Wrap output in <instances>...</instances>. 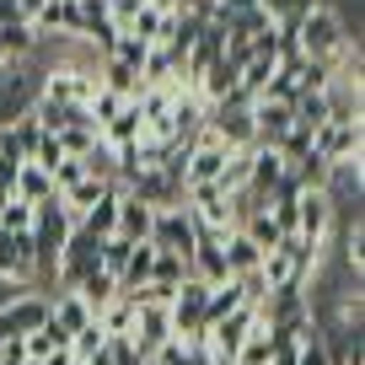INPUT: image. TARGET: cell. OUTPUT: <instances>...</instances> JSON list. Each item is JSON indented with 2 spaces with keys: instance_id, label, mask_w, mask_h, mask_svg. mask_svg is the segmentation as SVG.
Returning <instances> with one entry per match:
<instances>
[{
  "instance_id": "4fadbf2b",
  "label": "cell",
  "mask_w": 365,
  "mask_h": 365,
  "mask_svg": "<svg viewBox=\"0 0 365 365\" xmlns=\"http://www.w3.org/2000/svg\"><path fill=\"white\" fill-rule=\"evenodd\" d=\"M16 199L38 210V205H48V199H59V188H54V178H48L38 161H22V167H16Z\"/></svg>"
},
{
  "instance_id": "d590c367",
  "label": "cell",
  "mask_w": 365,
  "mask_h": 365,
  "mask_svg": "<svg viewBox=\"0 0 365 365\" xmlns=\"http://www.w3.org/2000/svg\"><path fill=\"white\" fill-rule=\"evenodd\" d=\"M150 6H156V11H167V16H172V11H178V6H182V0H150Z\"/></svg>"
},
{
  "instance_id": "603a6c76",
  "label": "cell",
  "mask_w": 365,
  "mask_h": 365,
  "mask_svg": "<svg viewBox=\"0 0 365 365\" xmlns=\"http://www.w3.org/2000/svg\"><path fill=\"white\" fill-rule=\"evenodd\" d=\"M135 312H140L135 301H124V296H118V301H113V307H108L97 322H103V333H108V339H129V333H135Z\"/></svg>"
},
{
  "instance_id": "7c38bea8",
  "label": "cell",
  "mask_w": 365,
  "mask_h": 365,
  "mask_svg": "<svg viewBox=\"0 0 365 365\" xmlns=\"http://www.w3.org/2000/svg\"><path fill=\"white\" fill-rule=\"evenodd\" d=\"M150 220H156V210H150V205H140L135 194H118V226H113V237L150 242Z\"/></svg>"
},
{
  "instance_id": "cb8c5ba5",
  "label": "cell",
  "mask_w": 365,
  "mask_h": 365,
  "mask_svg": "<svg viewBox=\"0 0 365 365\" xmlns=\"http://www.w3.org/2000/svg\"><path fill=\"white\" fill-rule=\"evenodd\" d=\"M6 129H11V140H16V156H22V161H33L38 140H43V124H38V118H33V108H27L22 118H11V124H6Z\"/></svg>"
},
{
  "instance_id": "5b68a950",
  "label": "cell",
  "mask_w": 365,
  "mask_h": 365,
  "mask_svg": "<svg viewBox=\"0 0 365 365\" xmlns=\"http://www.w3.org/2000/svg\"><path fill=\"white\" fill-rule=\"evenodd\" d=\"M296 237L307 242V247H328V237H333V199L322 194V188H307V194L296 199Z\"/></svg>"
},
{
  "instance_id": "277c9868",
  "label": "cell",
  "mask_w": 365,
  "mask_h": 365,
  "mask_svg": "<svg viewBox=\"0 0 365 365\" xmlns=\"http://www.w3.org/2000/svg\"><path fill=\"white\" fill-rule=\"evenodd\" d=\"M194 242H199V231H194V215H188L182 205L156 210V220H150V247H156V252H172V258H194Z\"/></svg>"
},
{
  "instance_id": "1f68e13d",
  "label": "cell",
  "mask_w": 365,
  "mask_h": 365,
  "mask_svg": "<svg viewBox=\"0 0 365 365\" xmlns=\"http://www.w3.org/2000/svg\"><path fill=\"white\" fill-rule=\"evenodd\" d=\"M97 145V129H65V135H59V150H65V156H86V150Z\"/></svg>"
},
{
  "instance_id": "7a4b0ae2",
  "label": "cell",
  "mask_w": 365,
  "mask_h": 365,
  "mask_svg": "<svg viewBox=\"0 0 365 365\" xmlns=\"http://www.w3.org/2000/svg\"><path fill=\"white\" fill-rule=\"evenodd\" d=\"M312 150H317L328 167H360V150H365V118H328V124L312 135Z\"/></svg>"
},
{
  "instance_id": "e0dca14e",
  "label": "cell",
  "mask_w": 365,
  "mask_h": 365,
  "mask_svg": "<svg viewBox=\"0 0 365 365\" xmlns=\"http://www.w3.org/2000/svg\"><path fill=\"white\" fill-rule=\"evenodd\" d=\"M113 226H118V182H113V188H108V194L86 210V220H81V231H86V237H97V242L113 237Z\"/></svg>"
},
{
  "instance_id": "ffe728a7",
  "label": "cell",
  "mask_w": 365,
  "mask_h": 365,
  "mask_svg": "<svg viewBox=\"0 0 365 365\" xmlns=\"http://www.w3.org/2000/svg\"><path fill=\"white\" fill-rule=\"evenodd\" d=\"M140 86H178V59L167 54V48H150L145 65H140Z\"/></svg>"
},
{
  "instance_id": "f1b7e54d",
  "label": "cell",
  "mask_w": 365,
  "mask_h": 365,
  "mask_svg": "<svg viewBox=\"0 0 365 365\" xmlns=\"http://www.w3.org/2000/svg\"><path fill=\"white\" fill-rule=\"evenodd\" d=\"M145 54H150V43H140V38H129V33H118V43L108 48V59H118V65H129V70L145 65Z\"/></svg>"
},
{
  "instance_id": "8992f818",
  "label": "cell",
  "mask_w": 365,
  "mask_h": 365,
  "mask_svg": "<svg viewBox=\"0 0 365 365\" xmlns=\"http://www.w3.org/2000/svg\"><path fill=\"white\" fill-rule=\"evenodd\" d=\"M108 242V237H103ZM97 237H86L81 226H70V237H65V252H59V269H54V279H59V290H76V279H86L91 269H97V247H103Z\"/></svg>"
},
{
  "instance_id": "836d02e7",
  "label": "cell",
  "mask_w": 365,
  "mask_h": 365,
  "mask_svg": "<svg viewBox=\"0 0 365 365\" xmlns=\"http://www.w3.org/2000/svg\"><path fill=\"white\" fill-rule=\"evenodd\" d=\"M33 161H38V167H43V172H54L59 161H65V150H59V135H43V140H38Z\"/></svg>"
},
{
  "instance_id": "4316f807",
  "label": "cell",
  "mask_w": 365,
  "mask_h": 365,
  "mask_svg": "<svg viewBox=\"0 0 365 365\" xmlns=\"http://www.w3.org/2000/svg\"><path fill=\"white\" fill-rule=\"evenodd\" d=\"M33 220H38V210L22 205V199H11V205L0 210V231H16V237H27V231H33Z\"/></svg>"
},
{
  "instance_id": "e575fe53",
  "label": "cell",
  "mask_w": 365,
  "mask_h": 365,
  "mask_svg": "<svg viewBox=\"0 0 365 365\" xmlns=\"http://www.w3.org/2000/svg\"><path fill=\"white\" fill-rule=\"evenodd\" d=\"M43 365H76V354H70V349H54V354H48Z\"/></svg>"
},
{
  "instance_id": "30bf717a",
  "label": "cell",
  "mask_w": 365,
  "mask_h": 365,
  "mask_svg": "<svg viewBox=\"0 0 365 365\" xmlns=\"http://www.w3.org/2000/svg\"><path fill=\"white\" fill-rule=\"evenodd\" d=\"M0 279L6 285H27V279H38V263H33V231L27 237H16V231H0Z\"/></svg>"
},
{
  "instance_id": "ac0fdd59",
  "label": "cell",
  "mask_w": 365,
  "mask_h": 365,
  "mask_svg": "<svg viewBox=\"0 0 365 365\" xmlns=\"http://www.w3.org/2000/svg\"><path fill=\"white\" fill-rule=\"evenodd\" d=\"M97 81H103V91H113V97H124V103L140 97V70L118 65V59H103V65H97Z\"/></svg>"
},
{
  "instance_id": "4dcf8cb0",
  "label": "cell",
  "mask_w": 365,
  "mask_h": 365,
  "mask_svg": "<svg viewBox=\"0 0 365 365\" xmlns=\"http://www.w3.org/2000/svg\"><path fill=\"white\" fill-rule=\"evenodd\" d=\"M48 178H54V188H59V194H70V188H76V182H86V161L65 156V161H59L54 172H48Z\"/></svg>"
},
{
  "instance_id": "d6986e66",
  "label": "cell",
  "mask_w": 365,
  "mask_h": 365,
  "mask_svg": "<svg viewBox=\"0 0 365 365\" xmlns=\"http://www.w3.org/2000/svg\"><path fill=\"white\" fill-rule=\"evenodd\" d=\"M0 48H6V65H11V59H33L43 43L27 22H0Z\"/></svg>"
},
{
  "instance_id": "9c48e42d",
  "label": "cell",
  "mask_w": 365,
  "mask_h": 365,
  "mask_svg": "<svg viewBox=\"0 0 365 365\" xmlns=\"http://www.w3.org/2000/svg\"><path fill=\"white\" fill-rule=\"evenodd\" d=\"M226 156H231V150L220 145L215 135H199L194 145H188V161H182V188H199V182H220V172H226Z\"/></svg>"
},
{
  "instance_id": "6da1fadb",
  "label": "cell",
  "mask_w": 365,
  "mask_h": 365,
  "mask_svg": "<svg viewBox=\"0 0 365 365\" xmlns=\"http://www.w3.org/2000/svg\"><path fill=\"white\" fill-rule=\"evenodd\" d=\"M296 38H301V59H322V65H344V54L360 48V38L344 27V16L333 11L328 0H317V6L301 16Z\"/></svg>"
},
{
  "instance_id": "83f0119b",
  "label": "cell",
  "mask_w": 365,
  "mask_h": 365,
  "mask_svg": "<svg viewBox=\"0 0 365 365\" xmlns=\"http://www.w3.org/2000/svg\"><path fill=\"white\" fill-rule=\"evenodd\" d=\"M86 113H91V129H103V124H113L118 113H124V97H113V91H97L86 103Z\"/></svg>"
},
{
  "instance_id": "f546056e",
  "label": "cell",
  "mask_w": 365,
  "mask_h": 365,
  "mask_svg": "<svg viewBox=\"0 0 365 365\" xmlns=\"http://www.w3.org/2000/svg\"><path fill=\"white\" fill-rule=\"evenodd\" d=\"M22 349H27V365H43L48 354L59 349V344H54V333H48V322H43L38 333H27V339H22Z\"/></svg>"
},
{
  "instance_id": "ba28073f",
  "label": "cell",
  "mask_w": 365,
  "mask_h": 365,
  "mask_svg": "<svg viewBox=\"0 0 365 365\" xmlns=\"http://www.w3.org/2000/svg\"><path fill=\"white\" fill-rule=\"evenodd\" d=\"M252 328H258V307H252V301H242L237 312H226V317L210 328V354H215V360H237V349L247 344Z\"/></svg>"
},
{
  "instance_id": "52a82bcc",
  "label": "cell",
  "mask_w": 365,
  "mask_h": 365,
  "mask_svg": "<svg viewBox=\"0 0 365 365\" xmlns=\"http://www.w3.org/2000/svg\"><path fill=\"white\" fill-rule=\"evenodd\" d=\"M43 322H48V296H38V290H27L16 301H0V339H27Z\"/></svg>"
},
{
  "instance_id": "8fae6325",
  "label": "cell",
  "mask_w": 365,
  "mask_h": 365,
  "mask_svg": "<svg viewBox=\"0 0 365 365\" xmlns=\"http://www.w3.org/2000/svg\"><path fill=\"white\" fill-rule=\"evenodd\" d=\"M167 339H172V317H167V307L145 301V307L135 312V333H129V344H135V349H140V354L150 360V354H156V349H161Z\"/></svg>"
},
{
  "instance_id": "9a60e30c",
  "label": "cell",
  "mask_w": 365,
  "mask_h": 365,
  "mask_svg": "<svg viewBox=\"0 0 365 365\" xmlns=\"http://www.w3.org/2000/svg\"><path fill=\"white\" fill-rule=\"evenodd\" d=\"M279 178H285V156H279V150H263V145H252V172H247V188L269 199Z\"/></svg>"
},
{
  "instance_id": "7402d4cb",
  "label": "cell",
  "mask_w": 365,
  "mask_h": 365,
  "mask_svg": "<svg viewBox=\"0 0 365 365\" xmlns=\"http://www.w3.org/2000/svg\"><path fill=\"white\" fill-rule=\"evenodd\" d=\"M129 38H140V43L156 48L161 38H167V11H156V6H140V16L129 22Z\"/></svg>"
},
{
  "instance_id": "2e32d148",
  "label": "cell",
  "mask_w": 365,
  "mask_h": 365,
  "mask_svg": "<svg viewBox=\"0 0 365 365\" xmlns=\"http://www.w3.org/2000/svg\"><path fill=\"white\" fill-rule=\"evenodd\" d=\"M220 252H226V269H231V279H242V274H258V263H263V252L252 247L242 231H231V237H220Z\"/></svg>"
},
{
  "instance_id": "d6a6232c",
  "label": "cell",
  "mask_w": 365,
  "mask_h": 365,
  "mask_svg": "<svg viewBox=\"0 0 365 365\" xmlns=\"http://www.w3.org/2000/svg\"><path fill=\"white\" fill-rule=\"evenodd\" d=\"M140 6H150V0H108V22H113L118 33H129V22L140 16Z\"/></svg>"
},
{
  "instance_id": "d4e9b609",
  "label": "cell",
  "mask_w": 365,
  "mask_h": 365,
  "mask_svg": "<svg viewBox=\"0 0 365 365\" xmlns=\"http://www.w3.org/2000/svg\"><path fill=\"white\" fill-rule=\"evenodd\" d=\"M103 344H108V333H103V322H86V328L70 339V354H76V365H91L97 354H103Z\"/></svg>"
},
{
  "instance_id": "3957f363",
  "label": "cell",
  "mask_w": 365,
  "mask_h": 365,
  "mask_svg": "<svg viewBox=\"0 0 365 365\" xmlns=\"http://www.w3.org/2000/svg\"><path fill=\"white\" fill-rule=\"evenodd\" d=\"M205 135H215L226 150H252L258 135H252V103L247 97H226L205 113Z\"/></svg>"
},
{
  "instance_id": "484cf974",
  "label": "cell",
  "mask_w": 365,
  "mask_h": 365,
  "mask_svg": "<svg viewBox=\"0 0 365 365\" xmlns=\"http://www.w3.org/2000/svg\"><path fill=\"white\" fill-rule=\"evenodd\" d=\"M129 252H135V242H124V237H108L103 247H97V269H103V274H113V279H118V269L129 263Z\"/></svg>"
},
{
  "instance_id": "5bb4252c",
  "label": "cell",
  "mask_w": 365,
  "mask_h": 365,
  "mask_svg": "<svg viewBox=\"0 0 365 365\" xmlns=\"http://www.w3.org/2000/svg\"><path fill=\"white\" fill-rule=\"evenodd\" d=\"M76 296L91 307V317H103V312L118 301V279H113V274H103V269H91L86 279H76Z\"/></svg>"
},
{
  "instance_id": "44dd1931",
  "label": "cell",
  "mask_w": 365,
  "mask_h": 365,
  "mask_svg": "<svg viewBox=\"0 0 365 365\" xmlns=\"http://www.w3.org/2000/svg\"><path fill=\"white\" fill-rule=\"evenodd\" d=\"M269 360H274V333L258 322V328L247 333V344L237 349V360H231V365H269Z\"/></svg>"
}]
</instances>
